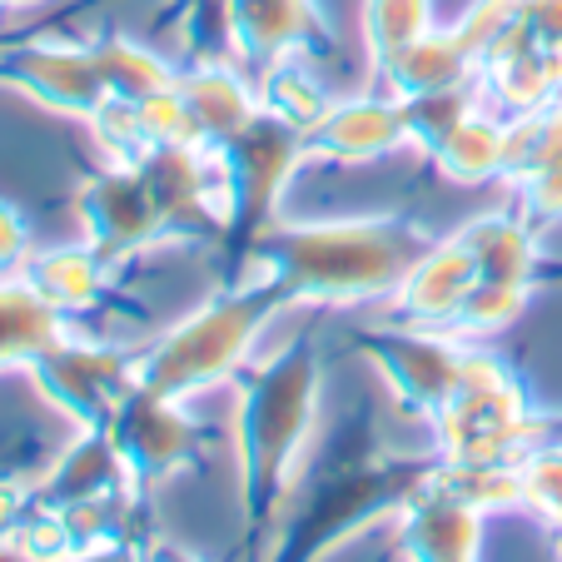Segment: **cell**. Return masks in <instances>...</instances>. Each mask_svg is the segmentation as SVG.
<instances>
[{
  "label": "cell",
  "instance_id": "2",
  "mask_svg": "<svg viewBox=\"0 0 562 562\" xmlns=\"http://www.w3.org/2000/svg\"><path fill=\"white\" fill-rule=\"evenodd\" d=\"M318 418V363L308 349H289L269 363L265 379L239 404V443H245L249 483L259 498H284L299 458L314 443Z\"/></svg>",
  "mask_w": 562,
  "mask_h": 562
},
{
  "label": "cell",
  "instance_id": "8",
  "mask_svg": "<svg viewBox=\"0 0 562 562\" xmlns=\"http://www.w3.org/2000/svg\"><path fill=\"white\" fill-rule=\"evenodd\" d=\"M65 334V314L35 294L25 274L0 279V369L15 363H41Z\"/></svg>",
  "mask_w": 562,
  "mask_h": 562
},
{
  "label": "cell",
  "instance_id": "15",
  "mask_svg": "<svg viewBox=\"0 0 562 562\" xmlns=\"http://www.w3.org/2000/svg\"><path fill=\"white\" fill-rule=\"evenodd\" d=\"M31 265V224L11 200H0V279L25 274Z\"/></svg>",
  "mask_w": 562,
  "mask_h": 562
},
{
  "label": "cell",
  "instance_id": "10",
  "mask_svg": "<svg viewBox=\"0 0 562 562\" xmlns=\"http://www.w3.org/2000/svg\"><path fill=\"white\" fill-rule=\"evenodd\" d=\"M175 90H180L184 105H190V120H194V130H200V139H234L259 115V95L234 70H220V65H204V70L175 80Z\"/></svg>",
  "mask_w": 562,
  "mask_h": 562
},
{
  "label": "cell",
  "instance_id": "7",
  "mask_svg": "<svg viewBox=\"0 0 562 562\" xmlns=\"http://www.w3.org/2000/svg\"><path fill=\"white\" fill-rule=\"evenodd\" d=\"M229 35L255 60H284L318 41L314 0H229Z\"/></svg>",
  "mask_w": 562,
  "mask_h": 562
},
{
  "label": "cell",
  "instance_id": "4",
  "mask_svg": "<svg viewBox=\"0 0 562 562\" xmlns=\"http://www.w3.org/2000/svg\"><path fill=\"white\" fill-rule=\"evenodd\" d=\"M0 75H5L15 90H25L31 100H41V105H50V110H65V115H90L100 100H110L95 45L80 50V45L31 41L0 60Z\"/></svg>",
  "mask_w": 562,
  "mask_h": 562
},
{
  "label": "cell",
  "instance_id": "16",
  "mask_svg": "<svg viewBox=\"0 0 562 562\" xmlns=\"http://www.w3.org/2000/svg\"><path fill=\"white\" fill-rule=\"evenodd\" d=\"M0 5H5V11H15V5H41V0H0Z\"/></svg>",
  "mask_w": 562,
  "mask_h": 562
},
{
  "label": "cell",
  "instance_id": "1",
  "mask_svg": "<svg viewBox=\"0 0 562 562\" xmlns=\"http://www.w3.org/2000/svg\"><path fill=\"white\" fill-rule=\"evenodd\" d=\"M418 229L398 220H359V224H318L294 229L269 245V284L279 294L304 299H369L398 289L408 269L428 255Z\"/></svg>",
  "mask_w": 562,
  "mask_h": 562
},
{
  "label": "cell",
  "instance_id": "14",
  "mask_svg": "<svg viewBox=\"0 0 562 562\" xmlns=\"http://www.w3.org/2000/svg\"><path fill=\"white\" fill-rule=\"evenodd\" d=\"M518 473H522V503H532L542 518H552L562 528V453L542 448V453L522 458Z\"/></svg>",
  "mask_w": 562,
  "mask_h": 562
},
{
  "label": "cell",
  "instance_id": "13",
  "mask_svg": "<svg viewBox=\"0 0 562 562\" xmlns=\"http://www.w3.org/2000/svg\"><path fill=\"white\" fill-rule=\"evenodd\" d=\"M428 11H434L428 0H369V45L379 65L428 35Z\"/></svg>",
  "mask_w": 562,
  "mask_h": 562
},
{
  "label": "cell",
  "instance_id": "17",
  "mask_svg": "<svg viewBox=\"0 0 562 562\" xmlns=\"http://www.w3.org/2000/svg\"><path fill=\"white\" fill-rule=\"evenodd\" d=\"M0 11H5V5H0Z\"/></svg>",
  "mask_w": 562,
  "mask_h": 562
},
{
  "label": "cell",
  "instance_id": "12",
  "mask_svg": "<svg viewBox=\"0 0 562 562\" xmlns=\"http://www.w3.org/2000/svg\"><path fill=\"white\" fill-rule=\"evenodd\" d=\"M434 159H438V170L458 184L488 180V175L503 170V159H508V125L468 110V115L434 145Z\"/></svg>",
  "mask_w": 562,
  "mask_h": 562
},
{
  "label": "cell",
  "instance_id": "11",
  "mask_svg": "<svg viewBox=\"0 0 562 562\" xmlns=\"http://www.w3.org/2000/svg\"><path fill=\"white\" fill-rule=\"evenodd\" d=\"M25 279H31L35 294H41L45 304H55L60 314H80V308H90L100 299V289H105V269H100L95 249H80V245L31 255Z\"/></svg>",
  "mask_w": 562,
  "mask_h": 562
},
{
  "label": "cell",
  "instance_id": "5",
  "mask_svg": "<svg viewBox=\"0 0 562 562\" xmlns=\"http://www.w3.org/2000/svg\"><path fill=\"white\" fill-rule=\"evenodd\" d=\"M308 139L334 159H379L404 149L414 135L404 120V100H344V105H329V115L308 130Z\"/></svg>",
  "mask_w": 562,
  "mask_h": 562
},
{
  "label": "cell",
  "instance_id": "3",
  "mask_svg": "<svg viewBox=\"0 0 562 562\" xmlns=\"http://www.w3.org/2000/svg\"><path fill=\"white\" fill-rule=\"evenodd\" d=\"M274 294L279 289L265 284V289H249V294L220 299L204 314L184 318L180 329L139 363V389L165 393V398H184V393L224 379L234 363L245 359L249 344H255V329Z\"/></svg>",
  "mask_w": 562,
  "mask_h": 562
},
{
  "label": "cell",
  "instance_id": "9",
  "mask_svg": "<svg viewBox=\"0 0 562 562\" xmlns=\"http://www.w3.org/2000/svg\"><path fill=\"white\" fill-rule=\"evenodd\" d=\"M379 359L389 363L393 389H404L408 404L434 408V414L453 398L458 379H463V359L443 339H393Z\"/></svg>",
  "mask_w": 562,
  "mask_h": 562
},
{
  "label": "cell",
  "instance_id": "6",
  "mask_svg": "<svg viewBox=\"0 0 562 562\" xmlns=\"http://www.w3.org/2000/svg\"><path fill=\"white\" fill-rule=\"evenodd\" d=\"M404 542L424 558H473L477 538H483V508L468 503L453 483H428L414 503H408Z\"/></svg>",
  "mask_w": 562,
  "mask_h": 562
}]
</instances>
